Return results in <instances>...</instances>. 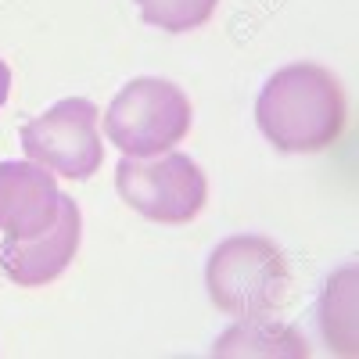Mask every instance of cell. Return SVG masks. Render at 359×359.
I'll use <instances>...</instances> for the list:
<instances>
[{
  "label": "cell",
  "instance_id": "obj_1",
  "mask_svg": "<svg viewBox=\"0 0 359 359\" xmlns=\"http://www.w3.org/2000/svg\"><path fill=\"white\" fill-rule=\"evenodd\" d=\"M262 137L284 155L331 151L348 126L341 79L316 62H291L266 79L255 97Z\"/></svg>",
  "mask_w": 359,
  "mask_h": 359
},
{
  "label": "cell",
  "instance_id": "obj_2",
  "mask_svg": "<svg viewBox=\"0 0 359 359\" xmlns=\"http://www.w3.org/2000/svg\"><path fill=\"white\" fill-rule=\"evenodd\" d=\"M205 287L212 306L233 320L277 316L294 287L291 262L277 241L262 233H233L205 262Z\"/></svg>",
  "mask_w": 359,
  "mask_h": 359
},
{
  "label": "cell",
  "instance_id": "obj_3",
  "mask_svg": "<svg viewBox=\"0 0 359 359\" xmlns=\"http://www.w3.org/2000/svg\"><path fill=\"white\" fill-rule=\"evenodd\" d=\"M194 123L191 97L169 79L137 76L108 101L101 126L108 144L130 158H155L184 144Z\"/></svg>",
  "mask_w": 359,
  "mask_h": 359
},
{
  "label": "cell",
  "instance_id": "obj_4",
  "mask_svg": "<svg viewBox=\"0 0 359 359\" xmlns=\"http://www.w3.org/2000/svg\"><path fill=\"white\" fill-rule=\"evenodd\" d=\"M115 191L123 205L144 219L187 226L201 216L208 201V180L191 155L172 147V151L155 158L123 155L115 165Z\"/></svg>",
  "mask_w": 359,
  "mask_h": 359
},
{
  "label": "cell",
  "instance_id": "obj_5",
  "mask_svg": "<svg viewBox=\"0 0 359 359\" xmlns=\"http://www.w3.org/2000/svg\"><path fill=\"white\" fill-rule=\"evenodd\" d=\"M29 162L65 180H90L104 165L101 111L86 97H62L18 130Z\"/></svg>",
  "mask_w": 359,
  "mask_h": 359
},
{
  "label": "cell",
  "instance_id": "obj_6",
  "mask_svg": "<svg viewBox=\"0 0 359 359\" xmlns=\"http://www.w3.org/2000/svg\"><path fill=\"white\" fill-rule=\"evenodd\" d=\"M79 237H83L79 205L76 198L62 194V216L47 233L25 237V241H15V237L0 241V269L18 287H43L69 269V262L79 252Z\"/></svg>",
  "mask_w": 359,
  "mask_h": 359
},
{
  "label": "cell",
  "instance_id": "obj_7",
  "mask_svg": "<svg viewBox=\"0 0 359 359\" xmlns=\"http://www.w3.org/2000/svg\"><path fill=\"white\" fill-rule=\"evenodd\" d=\"M62 216L57 176L36 162H0V230L4 237L47 233Z\"/></svg>",
  "mask_w": 359,
  "mask_h": 359
},
{
  "label": "cell",
  "instance_id": "obj_8",
  "mask_svg": "<svg viewBox=\"0 0 359 359\" xmlns=\"http://www.w3.org/2000/svg\"><path fill=\"white\" fill-rule=\"evenodd\" d=\"M212 355H252V359H306L309 341L294 331L291 323H280L273 316L237 320L230 331L219 334L212 345Z\"/></svg>",
  "mask_w": 359,
  "mask_h": 359
},
{
  "label": "cell",
  "instance_id": "obj_9",
  "mask_svg": "<svg viewBox=\"0 0 359 359\" xmlns=\"http://www.w3.org/2000/svg\"><path fill=\"white\" fill-rule=\"evenodd\" d=\"M320 327L334 355H355V266L331 273L320 298Z\"/></svg>",
  "mask_w": 359,
  "mask_h": 359
},
{
  "label": "cell",
  "instance_id": "obj_10",
  "mask_svg": "<svg viewBox=\"0 0 359 359\" xmlns=\"http://www.w3.org/2000/svg\"><path fill=\"white\" fill-rule=\"evenodd\" d=\"M219 0H137L140 18L165 33H191L216 15Z\"/></svg>",
  "mask_w": 359,
  "mask_h": 359
},
{
  "label": "cell",
  "instance_id": "obj_11",
  "mask_svg": "<svg viewBox=\"0 0 359 359\" xmlns=\"http://www.w3.org/2000/svg\"><path fill=\"white\" fill-rule=\"evenodd\" d=\"M8 94H11V69H8L4 57H0V108H4Z\"/></svg>",
  "mask_w": 359,
  "mask_h": 359
}]
</instances>
